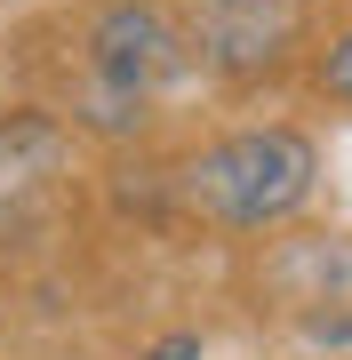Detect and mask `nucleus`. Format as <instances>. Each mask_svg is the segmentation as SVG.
I'll return each mask as SVG.
<instances>
[{"mask_svg": "<svg viewBox=\"0 0 352 360\" xmlns=\"http://www.w3.org/2000/svg\"><path fill=\"white\" fill-rule=\"evenodd\" d=\"M313 184H320V144L280 120L233 129L176 168V200L209 217L216 232H273L313 200Z\"/></svg>", "mask_w": 352, "mask_h": 360, "instance_id": "1", "label": "nucleus"}, {"mask_svg": "<svg viewBox=\"0 0 352 360\" xmlns=\"http://www.w3.org/2000/svg\"><path fill=\"white\" fill-rule=\"evenodd\" d=\"M313 96H328V104H344V112H352V25L328 32L320 49H313Z\"/></svg>", "mask_w": 352, "mask_h": 360, "instance_id": "4", "label": "nucleus"}, {"mask_svg": "<svg viewBox=\"0 0 352 360\" xmlns=\"http://www.w3.org/2000/svg\"><path fill=\"white\" fill-rule=\"evenodd\" d=\"M193 32L169 0H105L89 8L80 25V72L105 80V89H129V96H160L193 72Z\"/></svg>", "mask_w": 352, "mask_h": 360, "instance_id": "2", "label": "nucleus"}, {"mask_svg": "<svg viewBox=\"0 0 352 360\" xmlns=\"http://www.w3.org/2000/svg\"><path fill=\"white\" fill-rule=\"evenodd\" d=\"M144 360H209V345H200L193 328H176V336H160V345L144 352Z\"/></svg>", "mask_w": 352, "mask_h": 360, "instance_id": "5", "label": "nucleus"}, {"mask_svg": "<svg viewBox=\"0 0 352 360\" xmlns=\"http://www.w3.org/2000/svg\"><path fill=\"white\" fill-rule=\"evenodd\" d=\"M184 32H193L200 72L248 89L304 49V0H184Z\"/></svg>", "mask_w": 352, "mask_h": 360, "instance_id": "3", "label": "nucleus"}, {"mask_svg": "<svg viewBox=\"0 0 352 360\" xmlns=\"http://www.w3.org/2000/svg\"><path fill=\"white\" fill-rule=\"evenodd\" d=\"M0 8H8V0H0Z\"/></svg>", "mask_w": 352, "mask_h": 360, "instance_id": "6", "label": "nucleus"}]
</instances>
